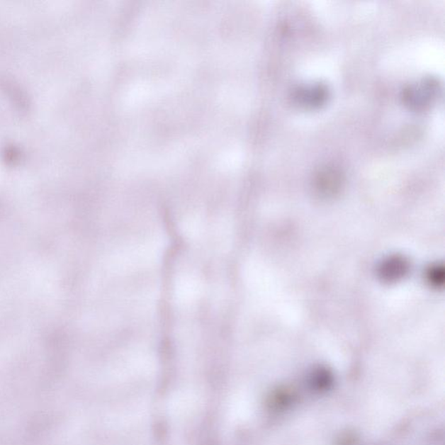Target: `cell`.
Here are the masks:
<instances>
[{
	"label": "cell",
	"instance_id": "3957f363",
	"mask_svg": "<svg viewBox=\"0 0 445 445\" xmlns=\"http://www.w3.org/2000/svg\"><path fill=\"white\" fill-rule=\"evenodd\" d=\"M342 175L334 167L322 168L315 176V186L318 193L326 196L336 193L342 186Z\"/></svg>",
	"mask_w": 445,
	"mask_h": 445
},
{
	"label": "cell",
	"instance_id": "7a4b0ae2",
	"mask_svg": "<svg viewBox=\"0 0 445 445\" xmlns=\"http://www.w3.org/2000/svg\"><path fill=\"white\" fill-rule=\"evenodd\" d=\"M293 98L298 106L305 108H316L325 103L328 90L322 84H305L293 91Z\"/></svg>",
	"mask_w": 445,
	"mask_h": 445
},
{
	"label": "cell",
	"instance_id": "277c9868",
	"mask_svg": "<svg viewBox=\"0 0 445 445\" xmlns=\"http://www.w3.org/2000/svg\"><path fill=\"white\" fill-rule=\"evenodd\" d=\"M408 261L401 256H393L383 260L379 266L378 274L383 281H398L407 274Z\"/></svg>",
	"mask_w": 445,
	"mask_h": 445
},
{
	"label": "cell",
	"instance_id": "5b68a950",
	"mask_svg": "<svg viewBox=\"0 0 445 445\" xmlns=\"http://www.w3.org/2000/svg\"><path fill=\"white\" fill-rule=\"evenodd\" d=\"M443 274H440V271L439 269H437V267H436L435 269L432 271L431 274H429V278H431V281L436 283V285L437 286H439V282L443 281Z\"/></svg>",
	"mask_w": 445,
	"mask_h": 445
},
{
	"label": "cell",
	"instance_id": "6da1fadb",
	"mask_svg": "<svg viewBox=\"0 0 445 445\" xmlns=\"http://www.w3.org/2000/svg\"><path fill=\"white\" fill-rule=\"evenodd\" d=\"M439 93V83L433 79L422 80L420 83L412 84L404 91V101L410 108L424 109L433 101Z\"/></svg>",
	"mask_w": 445,
	"mask_h": 445
}]
</instances>
